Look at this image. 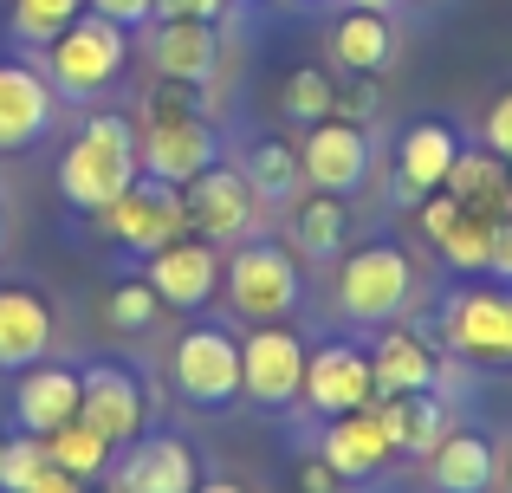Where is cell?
Returning <instances> with one entry per match:
<instances>
[{"label": "cell", "instance_id": "6da1fadb", "mask_svg": "<svg viewBox=\"0 0 512 493\" xmlns=\"http://www.w3.org/2000/svg\"><path fill=\"white\" fill-rule=\"evenodd\" d=\"M137 124L130 117H91L72 137V150L59 156V195L78 215H98L137 182Z\"/></svg>", "mask_w": 512, "mask_h": 493}, {"label": "cell", "instance_id": "7a4b0ae2", "mask_svg": "<svg viewBox=\"0 0 512 493\" xmlns=\"http://www.w3.org/2000/svg\"><path fill=\"white\" fill-rule=\"evenodd\" d=\"M137 169L156 176V182H175V189H188L201 169H214V124L182 98V91H156V98L143 104Z\"/></svg>", "mask_w": 512, "mask_h": 493}, {"label": "cell", "instance_id": "3957f363", "mask_svg": "<svg viewBox=\"0 0 512 493\" xmlns=\"http://www.w3.org/2000/svg\"><path fill=\"white\" fill-rule=\"evenodd\" d=\"M124 59H130L124 26L85 7V13H78V20L46 46V78H52V91H59V98H98V91L111 85L117 72H124Z\"/></svg>", "mask_w": 512, "mask_h": 493}, {"label": "cell", "instance_id": "277c9868", "mask_svg": "<svg viewBox=\"0 0 512 493\" xmlns=\"http://www.w3.org/2000/svg\"><path fill=\"white\" fill-rule=\"evenodd\" d=\"M409 299H415V266L402 247L376 241V247H357L338 266V305L357 325H396L409 312Z\"/></svg>", "mask_w": 512, "mask_h": 493}, {"label": "cell", "instance_id": "5b68a950", "mask_svg": "<svg viewBox=\"0 0 512 493\" xmlns=\"http://www.w3.org/2000/svg\"><path fill=\"white\" fill-rule=\"evenodd\" d=\"M98 228L111 234L117 247L143 253V260H150L156 247L195 234V228H188V195L175 189V182H156V176H137L111 208H98Z\"/></svg>", "mask_w": 512, "mask_h": 493}, {"label": "cell", "instance_id": "8992f818", "mask_svg": "<svg viewBox=\"0 0 512 493\" xmlns=\"http://www.w3.org/2000/svg\"><path fill=\"white\" fill-rule=\"evenodd\" d=\"M221 286H227V305H234L247 325H279V318H292V305H299V266H292L286 247L247 241L221 266Z\"/></svg>", "mask_w": 512, "mask_h": 493}, {"label": "cell", "instance_id": "52a82bcc", "mask_svg": "<svg viewBox=\"0 0 512 493\" xmlns=\"http://www.w3.org/2000/svg\"><path fill=\"white\" fill-rule=\"evenodd\" d=\"M305 338L279 318V325H253L240 344V396L260 409H292L305 396Z\"/></svg>", "mask_w": 512, "mask_h": 493}, {"label": "cell", "instance_id": "ba28073f", "mask_svg": "<svg viewBox=\"0 0 512 493\" xmlns=\"http://www.w3.org/2000/svg\"><path fill=\"white\" fill-rule=\"evenodd\" d=\"M169 377H175V396L188 409H227L240 396V344L221 325H188L175 338Z\"/></svg>", "mask_w": 512, "mask_h": 493}, {"label": "cell", "instance_id": "9c48e42d", "mask_svg": "<svg viewBox=\"0 0 512 493\" xmlns=\"http://www.w3.org/2000/svg\"><path fill=\"white\" fill-rule=\"evenodd\" d=\"M448 344L467 364H512V286H467L441 312Z\"/></svg>", "mask_w": 512, "mask_h": 493}, {"label": "cell", "instance_id": "30bf717a", "mask_svg": "<svg viewBox=\"0 0 512 493\" xmlns=\"http://www.w3.org/2000/svg\"><path fill=\"white\" fill-rule=\"evenodd\" d=\"M188 228L201 234V241H247L253 234V221H260V195H253V182L240 176V169H227V163H214V169H201L195 182H188Z\"/></svg>", "mask_w": 512, "mask_h": 493}, {"label": "cell", "instance_id": "8fae6325", "mask_svg": "<svg viewBox=\"0 0 512 493\" xmlns=\"http://www.w3.org/2000/svg\"><path fill=\"white\" fill-rule=\"evenodd\" d=\"M299 169L318 195H357L363 176H370V130L344 124V117H325V124L305 130L299 143Z\"/></svg>", "mask_w": 512, "mask_h": 493}, {"label": "cell", "instance_id": "7c38bea8", "mask_svg": "<svg viewBox=\"0 0 512 493\" xmlns=\"http://www.w3.org/2000/svg\"><path fill=\"white\" fill-rule=\"evenodd\" d=\"M78 383H85L78 416L98 435H111V448H130L150 429V396H143V383L130 377L124 364H91V370H78Z\"/></svg>", "mask_w": 512, "mask_h": 493}, {"label": "cell", "instance_id": "4fadbf2b", "mask_svg": "<svg viewBox=\"0 0 512 493\" xmlns=\"http://www.w3.org/2000/svg\"><path fill=\"white\" fill-rule=\"evenodd\" d=\"M318 416H344V409H370L376 403V370H370V351L357 344H318L305 357V396Z\"/></svg>", "mask_w": 512, "mask_h": 493}, {"label": "cell", "instance_id": "5bb4252c", "mask_svg": "<svg viewBox=\"0 0 512 493\" xmlns=\"http://www.w3.org/2000/svg\"><path fill=\"white\" fill-rule=\"evenodd\" d=\"M143 279H150V292L175 312H195V305L214 299V279H221V253L214 241H201V234H182V241L156 247L150 266H143Z\"/></svg>", "mask_w": 512, "mask_h": 493}, {"label": "cell", "instance_id": "9a60e30c", "mask_svg": "<svg viewBox=\"0 0 512 493\" xmlns=\"http://www.w3.org/2000/svg\"><path fill=\"white\" fill-rule=\"evenodd\" d=\"M195 487H201L195 448L182 435H137L111 481V493H195Z\"/></svg>", "mask_w": 512, "mask_h": 493}, {"label": "cell", "instance_id": "2e32d148", "mask_svg": "<svg viewBox=\"0 0 512 493\" xmlns=\"http://www.w3.org/2000/svg\"><path fill=\"white\" fill-rule=\"evenodd\" d=\"M52 104L59 91L39 65H0V150H33L52 130Z\"/></svg>", "mask_w": 512, "mask_h": 493}, {"label": "cell", "instance_id": "e0dca14e", "mask_svg": "<svg viewBox=\"0 0 512 493\" xmlns=\"http://www.w3.org/2000/svg\"><path fill=\"white\" fill-rule=\"evenodd\" d=\"M422 234L435 241V253L461 273H487V247H493V221L474 215L467 202H454L448 189L422 195Z\"/></svg>", "mask_w": 512, "mask_h": 493}, {"label": "cell", "instance_id": "ac0fdd59", "mask_svg": "<svg viewBox=\"0 0 512 493\" xmlns=\"http://www.w3.org/2000/svg\"><path fill=\"white\" fill-rule=\"evenodd\" d=\"M78 396H85V383H78L72 364H26L20 370V390H13V416H20L26 435H52L65 429V422L78 416Z\"/></svg>", "mask_w": 512, "mask_h": 493}, {"label": "cell", "instance_id": "d6986e66", "mask_svg": "<svg viewBox=\"0 0 512 493\" xmlns=\"http://www.w3.org/2000/svg\"><path fill=\"white\" fill-rule=\"evenodd\" d=\"M389 455H396V442H389L383 416L370 409H344V416H331L325 442H318V461H331V468L344 474V481H370L376 468H389Z\"/></svg>", "mask_w": 512, "mask_h": 493}, {"label": "cell", "instance_id": "ffe728a7", "mask_svg": "<svg viewBox=\"0 0 512 493\" xmlns=\"http://www.w3.org/2000/svg\"><path fill=\"white\" fill-rule=\"evenodd\" d=\"M454 156H461V137H454V124H441V117H422V124L402 130V143H396L402 202H422V195H435L441 182H448Z\"/></svg>", "mask_w": 512, "mask_h": 493}, {"label": "cell", "instance_id": "44dd1931", "mask_svg": "<svg viewBox=\"0 0 512 493\" xmlns=\"http://www.w3.org/2000/svg\"><path fill=\"white\" fill-rule=\"evenodd\" d=\"M150 65L169 78V85H208L214 65H221L214 20H156V33H150Z\"/></svg>", "mask_w": 512, "mask_h": 493}, {"label": "cell", "instance_id": "7402d4cb", "mask_svg": "<svg viewBox=\"0 0 512 493\" xmlns=\"http://www.w3.org/2000/svg\"><path fill=\"white\" fill-rule=\"evenodd\" d=\"M370 370H376V396H428L441 383V357L428 351L422 331L389 325L370 344Z\"/></svg>", "mask_w": 512, "mask_h": 493}, {"label": "cell", "instance_id": "603a6c76", "mask_svg": "<svg viewBox=\"0 0 512 493\" xmlns=\"http://www.w3.org/2000/svg\"><path fill=\"white\" fill-rule=\"evenodd\" d=\"M52 351V312L39 292L0 286V370H26Z\"/></svg>", "mask_w": 512, "mask_h": 493}, {"label": "cell", "instance_id": "cb8c5ba5", "mask_svg": "<svg viewBox=\"0 0 512 493\" xmlns=\"http://www.w3.org/2000/svg\"><path fill=\"white\" fill-rule=\"evenodd\" d=\"M493 474H500L493 442L474 429H448L428 448V481H435V493H493Z\"/></svg>", "mask_w": 512, "mask_h": 493}, {"label": "cell", "instance_id": "d4e9b609", "mask_svg": "<svg viewBox=\"0 0 512 493\" xmlns=\"http://www.w3.org/2000/svg\"><path fill=\"white\" fill-rule=\"evenodd\" d=\"M441 189H448L454 202H467L474 215H487V221L512 215V176H506V156H493V150H461Z\"/></svg>", "mask_w": 512, "mask_h": 493}, {"label": "cell", "instance_id": "484cf974", "mask_svg": "<svg viewBox=\"0 0 512 493\" xmlns=\"http://www.w3.org/2000/svg\"><path fill=\"white\" fill-rule=\"evenodd\" d=\"M331 59L357 78H376L389 59H396V33H389V13L370 7H350L338 26H331Z\"/></svg>", "mask_w": 512, "mask_h": 493}, {"label": "cell", "instance_id": "4316f807", "mask_svg": "<svg viewBox=\"0 0 512 493\" xmlns=\"http://www.w3.org/2000/svg\"><path fill=\"white\" fill-rule=\"evenodd\" d=\"M376 416H383L396 455H428V448L448 435V416H441L435 390L428 396H376Z\"/></svg>", "mask_w": 512, "mask_h": 493}, {"label": "cell", "instance_id": "83f0119b", "mask_svg": "<svg viewBox=\"0 0 512 493\" xmlns=\"http://www.w3.org/2000/svg\"><path fill=\"white\" fill-rule=\"evenodd\" d=\"M344 234H350L344 195H305V202L292 208V247H299L305 260H338Z\"/></svg>", "mask_w": 512, "mask_h": 493}, {"label": "cell", "instance_id": "f1b7e54d", "mask_svg": "<svg viewBox=\"0 0 512 493\" xmlns=\"http://www.w3.org/2000/svg\"><path fill=\"white\" fill-rule=\"evenodd\" d=\"M46 442V461L52 468H65V474H78V481H98V474H111V435H98L85 416H72L65 429H52V435H39Z\"/></svg>", "mask_w": 512, "mask_h": 493}, {"label": "cell", "instance_id": "f546056e", "mask_svg": "<svg viewBox=\"0 0 512 493\" xmlns=\"http://www.w3.org/2000/svg\"><path fill=\"white\" fill-rule=\"evenodd\" d=\"M240 176L253 182L260 202H292V195L305 189V169H299V150H292V143H253V156H247Z\"/></svg>", "mask_w": 512, "mask_h": 493}, {"label": "cell", "instance_id": "4dcf8cb0", "mask_svg": "<svg viewBox=\"0 0 512 493\" xmlns=\"http://www.w3.org/2000/svg\"><path fill=\"white\" fill-rule=\"evenodd\" d=\"M279 104H286L292 124H325L331 111H338V85H331V72H318V65H299V72L286 78V91H279Z\"/></svg>", "mask_w": 512, "mask_h": 493}, {"label": "cell", "instance_id": "1f68e13d", "mask_svg": "<svg viewBox=\"0 0 512 493\" xmlns=\"http://www.w3.org/2000/svg\"><path fill=\"white\" fill-rule=\"evenodd\" d=\"M78 13H85V0H13V33L26 46H52Z\"/></svg>", "mask_w": 512, "mask_h": 493}, {"label": "cell", "instance_id": "d6a6232c", "mask_svg": "<svg viewBox=\"0 0 512 493\" xmlns=\"http://www.w3.org/2000/svg\"><path fill=\"white\" fill-rule=\"evenodd\" d=\"M156 312H163V299L150 292V279H130V286H117L111 299H104V318H111V331H150Z\"/></svg>", "mask_w": 512, "mask_h": 493}, {"label": "cell", "instance_id": "836d02e7", "mask_svg": "<svg viewBox=\"0 0 512 493\" xmlns=\"http://www.w3.org/2000/svg\"><path fill=\"white\" fill-rule=\"evenodd\" d=\"M39 474H46V442H39V435H13L7 468H0V493H26Z\"/></svg>", "mask_w": 512, "mask_h": 493}, {"label": "cell", "instance_id": "e575fe53", "mask_svg": "<svg viewBox=\"0 0 512 493\" xmlns=\"http://www.w3.org/2000/svg\"><path fill=\"white\" fill-rule=\"evenodd\" d=\"M480 137H487L493 156H506V163H512V91H500V98H493V111H487V124H480Z\"/></svg>", "mask_w": 512, "mask_h": 493}, {"label": "cell", "instance_id": "d590c367", "mask_svg": "<svg viewBox=\"0 0 512 493\" xmlns=\"http://www.w3.org/2000/svg\"><path fill=\"white\" fill-rule=\"evenodd\" d=\"M91 13H104V20H117L130 33V26H143V20H156V0H85Z\"/></svg>", "mask_w": 512, "mask_h": 493}, {"label": "cell", "instance_id": "8d00e7d4", "mask_svg": "<svg viewBox=\"0 0 512 493\" xmlns=\"http://www.w3.org/2000/svg\"><path fill=\"white\" fill-rule=\"evenodd\" d=\"M487 273L500 279V286H512V215L493 221V247H487Z\"/></svg>", "mask_w": 512, "mask_h": 493}, {"label": "cell", "instance_id": "74e56055", "mask_svg": "<svg viewBox=\"0 0 512 493\" xmlns=\"http://www.w3.org/2000/svg\"><path fill=\"white\" fill-rule=\"evenodd\" d=\"M227 0H156V20H221Z\"/></svg>", "mask_w": 512, "mask_h": 493}, {"label": "cell", "instance_id": "f35d334b", "mask_svg": "<svg viewBox=\"0 0 512 493\" xmlns=\"http://www.w3.org/2000/svg\"><path fill=\"white\" fill-rule=\"evenodd\" d=\"M331 117H344V124H370V117H376V91L370 85L338 91V111H331Z\"/></svg>", "mask_w": 512, "mask_h": 493}, {"label": "cell", "instance_id": "ab89813d", "mask_svg": "<svg viewBox=\"0 0 512 493\" xmlns=\"http://www.w3.org/2000/svg\"><path fill=\"white\" fill-rule=\"evenodd\" d=\"M299 493H344V474L331 461H305L299 468Z\"/></svg>", "mask_w": 512, "mask_h": 493}, {"label": "cell", "instance_id": "60d3db41", "mask_svg": "<svg viewBox=\"0 0 512 493\" xmlns=\"http://www.w3.org/2000/svg\"><path fill=\"white\" fill-rule=\"evenodd\" d=\"M26 493H85V481H78V474H65V468H52V461H46V474H39V481L26 487Z\"/></svg>", "mask_w": 512, "mask_h": 493}, {"label": "cell", "instance_id": "b9f144b4", "mask_svg": "<svg viewBox=\"0 0 512 493\" xmlns=\"http://www.w3.org/2000/svg\"><path fill=\"white\" fill-rule=\"evenodd\" d=\"M195 493H247V487H240V481H201Z\"/></svg>", "mask_w": 512, "mask_h": 493}, {"label": "cell", "instance_id": "7bdbcfd3", "mask_svg": "<svg viewBox=\"0 0 512 493\" xmlns=\"http://www.w3.org/2000/svg\"><path fill=\"white\" fill-rule=\"evenodd\" d=\"M350 7H370V13H389L396 0H350Z\"/></svg>", "mask_w": 512, "mask_h": 493}, {"label": "cell", "instance_id": "ee69618b", "mask_svg": "<svg viewBox=\"0 0 512 493\" xmlns=\"http://www.w3.org/2000/svg\"><path fill=\"white\" fill-rule=\"evenodd\" d=\"M506 493H512V461H506Z\"/></svg>", "mask_w": 512, "mask_h": 493}, {"label": "cell", "instance_id": "f6af8a7d", "mask_svg": "<svg viewBox=\"0 0 512 493\" xmlns=\"http://www.w3.org/2000/svg\"><path fill=\"white\" fill-rule=\"evenodd\" d=\"M0 468H7V442H0Z\"/></svg>", "mask_w": 512, "mask_h": 493}, {"label": "cell", "instance_id": "bcb514c9", "mask_svg": "<svg viewBox=\"0 0 512 493\" xmlns=\"http://www.w3.org/2000/svg\"><path fill=\"white\" fill-rule=\"evenodd\" d=\"M0 247H7V221H0Z\"/></svg>", "mask_w": 512, "mask_h": 493}]
</instances>
